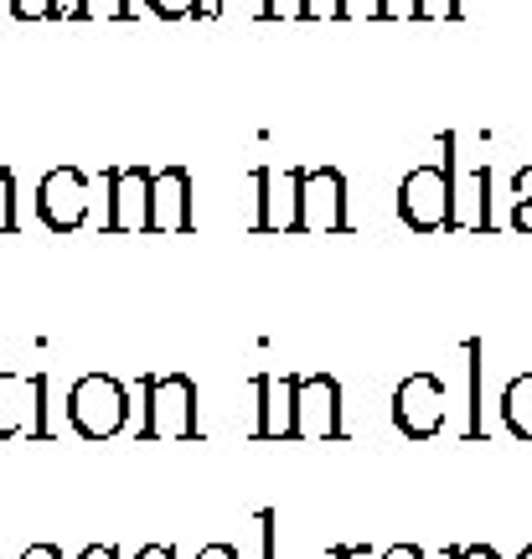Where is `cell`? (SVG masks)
<instances>
[{
  "instance_id": "6da1fadb",
  "label": "cell",
  "mask_w": 532,
  "mask_h": 559,
  "mask_svg": "<svg viewBox=\"0 0 532 559\" xmlns=\"http://www.w3.org/2000/svg\"><path fill=\"white\" fill-rule=\"evenodd\" d=\"M434 145H439L445 160L414 166L398 181V218H403L409 234H439V228L455 234V223H460V213H455V135L445 130Z\"/></svg>"
},
{
  "instance_id": "7a4b0ae2",
  "label": "cell",
  "mask_w": 532,
  "mask_h": 559,
  "mask_svg": "<svg viewBox=\"0 0 532 559\" xmlns=\"http://www.w3.org/2000/svg\"><path fill=\"white\" fill-rule=\"evenodd\" d=\"M290 187H295V223H290V234H352L347 177L336 166H295Z\"/></svg>"
},
{
  "instance_id": "3957f363",
  "label": "cell",
  "mask_w": 532,
  "mask_h": 559,
  "mask_svg": "<svg viewBox=\"0 0 532 559\" xmlns=\"http://www.w3.org/2000/svg\"><path fill=\"white\" fill-rule=\"evenodd\" d=\"M140 440H202L197 383L186 373H145V425Z\"/></svg>"
},
{
  "instance_id": "277c9868",
  "label": "cell",
  "mask_w": 532,
  "mask_h": 559,
  "mask_svg": "<svg viewBox=\"0 0 532 559\" xmlns=\"http://www.w3.org/2000/svg\"><path fill=\"white\" fill-rule=\"evenodd\" d=\"M124 419H130V394L114 373H83L68 389V425L83 440H114L124 430Z\"/></svg>"
},
{
  "instance_id": "5b68a950",
  "label": "cell",
  "mask_w": 532,
  "mask_h": 559,
  "mask_svg": "<svg viewBox=\"0 0 532 559\" xmlns=\"http://www.w3.org/2000/svg\"><path fill=\"white\" fill-rule=\"evenodd\" d=\"M445 379L434 373H409L394 389V425L403 440H434L445 430Z\"/></svg>"
},
{
  "instance_id": "8992f818",
  "label": "cell",
  "mask_w": 532,
  "mask_h": 559,
  "mask_svg": "<svg viewBox=\"0 0 532 559\" xmlns=\"http://www.w3.org/2000/svg\"><path fill=\"white\" fill-rule=\"evenodd\" d=\"M341 383L331 373L295 379V440H341Z\"/></svg>"
},
{
  "instance_id": "52a82bcc",
  "label": "cell",
  "mask_w": 532,
  "mask_h": 559,
  "mask_svg": "<svg viewBox=\"0 0 532 559\" xmlns=\"http://www.w3.org/2000/svg\"><path fill=\"white\" fill-rule=\"evenodd\" d=\"M41 400H47V373H11V368H0V440L11 436L47 440Z\"/></svg>"
},
{
  "instance_id": "ba28073f",
  "label": "cell",
  "mask_w": 532,
  "mask_h": 559,
  "mask_svg": "<svg viewBox=\"0 0 532 559\" xmlns=\"http://www.w3.org/2000/svg\"><path fill=\"white\" fill-rule=\"evenodd\" d=\"M150 166H109L104 181H109V218H104V234H150Z\"/></svg>"
},
{
  "instance_id": "9c48e42d",
  "label": "cell",
  "mask_w": 532,
  "mask_h": 559,
  "mask_svg": "<svg viewBox=\"0 0 532 559\" xmlns=\"http://www.w3.org/2000/svg\"><path fill=\"white\" fill-rule=\"evenodd\" d=\"M37 213L52 234H73L88 218V177L78 166H52L37 187Z\"/></svg>"
},
{
  "instance_id": "30bf717a",
  "label": "cell",
  "mask_w": 532,
  "mask_h": 559,
  "mask_svg": "<svg viewBox=\"0 0 532 559\" xmlns=\"http://www.w3.org/2000/svg\"><path fill=\"white\" fill-rule=\"evenodd\" d=\"M197 207H192V171L186 166H160L150 177V234H192Z\"/></svg>"
},
{
  "instance_id": "8fae6325",
  "label": "cell",
  "mask_w": 532,
  "mask_h": 559,
  "mask_svg": "<svg viewBox=\"0 0 532 559\" xmlns=\"http://www.w3.org/2000/svg\"><path fill=\"white\" fill-rule=\"evenodd\" d=\"M295 379L300 373H258V425L254 440H295Z\"/></svg>"
},
{
  "instance_id": "7c38bea8",
  "label": "cell",
  "mask_w": 532,
  "mask_h": 559,
  "mask_svg": "<svg viewBox=\"0 0 532 559\" xmlns=\"http://www.w3.org/2000/svg\"><path fill=\"white\" fill-rule=\"evenodd\" d=\"M254 192H258L254 234H290V223H295V187H290V198H279L275 171H269V166H254Z\"/></svg>"
},
{
  "instance_id": "4fadbf2b",
  "label": "cell",
  "mask_w": 532,
  "mask_h": 559,
  "mask_svg": "<svg viewBox=\"0 0 532 559\" xmlns=\"http://www.w3.org/2000/svg\"><path fill=\"white\" fill-rule=\"evenodd\" d=\"M486 342H466V368H471V404H466V440H486V400H481V368H486Z\"/></svg>"
},
{
  "instance_id": "5bb4252c",
  "label": "cell",
  "mask_w": 532,
  "mask_h": 559,
  "mask_svg": "<svg viewBox=\"0 0 532 559\" xmlns=\"http://www.w3.org/2000/svg\"><path fill=\"white\" fill-rule=\"evenodd\" d=\"M501 419L517 440H532V373H517L501 394Z\"/></svg>"
},
{
  "instance_id": "9a60e30c",
  "label": "cell",
  "mask_w": 532,
  "mask_h": 559,
  "mask_svg": "<svg viewBox=\"0 0 532 559\" xmlns=\"http://www.w3.org/2000/svg\"><path fill=\"white\" fill-rule=\"evenodd\" d=\"M68 16H78V21H130V0H73Z\"/></svg>"
},
{
  "instance_id": "2e32d148",
  "label": "cell",
  "mask_w": 532,
  "mask_h": 559,
  "mask_svg": "<svg viewBox=\"0 0 532 559\" xmlns=\"http://www.w3.org/2000/svg\"><path fill=\"white\" fill-rule=\"evenodd\" d=\"M475 234H492V171L475 166V218H471Z\"/></svg>"
},
{
  "instance_id": "e0dca14e",
  "label": "cell",
  "mask_w": 532,
  "mask_h": 559,
  "mask_svg": "<svg viewBox=\"0 0 532 559\" xmlns=\"http://www.w3.org/2000/svg\"><path fill=\"white\" fill-rule=\"evenodd\" d=\"M16 177H11V166H0V234H16Z\"/></svg>"
},
{
  "instance_id": "ac0fdd59",
  "label": "cell",
  "mask_w": 532,
  "mask_h": 559,
  "mask_svg": "<svg viewBox=\"0 0 532 559\" xmlns=\"http://www.w3.org/2000/svg\"><path fill=\"white\" fill-rule=\"evenodd\" d=\"M145 5H150L160 21H192V16H202V0H145Z\"/></svg>"
},
{
  "instance_id": "d6986e66",
  "label": "cell",
  "mask_w": 532,
  "mask_h": 559,
  "mask_svg": "<svg viewBox=\"0 0 532 559\" xmlns=\"http://www.w3.org/2000/svg\"><path fill=\"white\" fill-rule=\"evenodd\" d=\"M352 0H305V21H347Z\"/></svg>"
},
{
  "instance_id": "ffe728a7",
  "label": "cell",
  "mask_w": 532,
  "mask_h": 559,
  "mask_svg": "<svg viewBox=\"0 0 532 559\" xmlns=\"http://www.w3.org/2000/svg\"><path fill=\"white\" fill-rule=\"evenodd\" d=\"M11 11L21 21H52V16H62V0H11Z\"/></svg>"
},
{
  "instance_id": "44dd1931",
  "label": "cell",
  "mask_w": 532,
  "mask_h": 559,
  "mask_svg": "<svg viewBox=\"0 0 532 559\" xmlns=\"http://www.w3.org/2000/svg\"><path fill=\"white\" fill-rule=\"evenodd\" d=\"M258 16L264 21H300L305 16V0H264V5H258Z\"/></svg>"
},
{
  "instance_id": "7402d4cb",
  "label": "cell",
  "mask_w": 532,
  "mask_h": 559,
  "mask_svg": "<svg viewBox=\"0 0 532 559\" xmlns=\"http://www.w3.org/2000/svg\"><path fill=\"white\" fill-rule=\"evenodd\" d=\"M373 16L377 21H414L419 16V0H377Z\"/></svg>"
},
{
  "instance_id": "603a6c76",
  "label": "cell",
  "mask_w": 532,
  "mask_h": 559,
  "mask_svg": "<svg viewBox=\"0 0 532 559\" xmlns=\"http://www.w3.org/2000/svg\"><path fill=\"white\" fill-rule=\"evenodd\" d=\"M414 21H460V0H419Z\"/></svg>"
},
{
  "instance_id": "cb8c5ba5",
  "label": "cell",
  "mask_w": 532,
  "mask_h": 559,
  "mask_svg": "<svg viewBox=\"0 0 532 559\" xmlns=\"http://www.w3.org/2000/svg\"><path fill=\"white\" fill-rule=\"evenodd\" d=\"M450 559H501L492 544H466V549H450Z\"/></svg>"
},
{
  "instance_id": "d4e9b609",
  "label": "cell",
  "mask_w": 532,
  "mask_h": 559,
  "mask_svg": "<svg viewBox=\"0 0 532 559\" xmlns=\"http://www.w3.org/2000/svg\"><path fill=\"white\" fill-rule=\"evenodd\" d=\"M512 198L517 202H532V166H522V171L512 177Z\"/></svg>"
},
{
  "instance_id": "484cf974",
  "label": "cell",
  "mask_w": 532,
  "mask_h": 559,
  "mask_svg": "<svg viewBox=\"0 0 532 559\" xmlns=\"http://www.w3.org/2000/svg\"><path fill=\"white\" fill-rule=\"evenodd\" d=\"M512 228L517 234H532V202H517L512 207Z\"/></svg>"
},
{
  "instance_id": "4316f807",
  "label": "cell",
  "mask_w": 532,
  "mask_h": 559,
  "mask_svg": "<svg viewBox=\"0 0 532 559\" xmlns=\"http://www.w3.org/2000/svg\"><path fill=\"white\" fill-rule=\"evenodd\" d=\"M197 559H238V549H233V544H207Z\"/></svg>"
},
{
  "instance_id": "83f0119b",
  "label": "cell",
  "mask_w": 532,
  "mask_h": 559,
  "mask_svg": "<svg viewBox=\"0 0 532 559\" xmlns=\"http://www.w3.org/2000/svg\"><path fill=\"white\" fill-rule=\"evenodd\" d=\"M383 559H424V549H414V544H394Z\"/></svg>"
},
{
  "instance_id": "f1b7e54d",
  "label": "cell",
  "mask_w": 532,
  "mask_h": 559,
  "mask_svg": "<svg viewBox=\"0 0 532 559\" xmlns=\"http://www.w3.org/2000/svg\"><path fill=\"white\" fill-rule=\"evenodd\" d=\"M26 559H62V555H58V549H47V544H37V549H32Z\"/></svg>"
},
{
  "instance_id": "f546056e",
  "label": "cell",
  "mask_w": 532,
  "mask_h": 559,
  "mask_svg": "<svg viewBox=\"0 0 532 559\" xmlns=\"http://www.w3.org/2000/svg\"><path fill=\"white\" fill-rule=\"evenodd\" d=\"M140 559H171V549H145Z\"/></svg>"
},
{
  "instance_id": "4dcf8cb0",
  "label": "cell",
  "mask_w": 532,
  "mask_h": 559,
  "mask_svg": "<svg viewBox=\"0 0 532 559\" xmlns=\"http://www.w3.org/2000/svg\"><path fill=\"white\" fill-rule=\"evenodd\" d=\"M517 559H532V544H528V549H522V555H517Z\"/></svg>"
}]
</instances>
